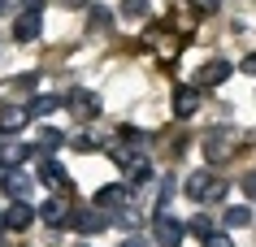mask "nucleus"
Wrapping results in <instances>:
<instances>
[{"label":"nucleus","mask_w":256,"mask_h":247,"mask_svg":"<svg viewBox=\"0 0 256 247\" xmlns=\"http://www.w3.org/2000/svg\"><path fill=\"white\" fill-rule=\"evenodd\" d=\"M40 217V208H30L26 200H18L14 208H9V213H4V226H9V230H26L30 221Z\"/></svg>","instance_id":"obj_8"},{"label":"nucleus","mask_w":256,"mask_h":247,"mask_svg":"<svg viewBox=\"0 0 256 247\" xmlns=\"http://www.w3.org/2000/svg\"><path fill=\"white\" fill-rule=\"evenodd\" d=\"M40 30H44L40 13H18V22H14V39H18V43H30V39H40Z\"/></svg>","instance_id":"obj_7"},{"label":"nucleus","mask_w":256,"mask_h":247,"mask_svg":"<svg viewBox=\"0 0 256 247\" xmlns=\"http://www.w3.org/2000/svg\"><path fill=\"white\" fill-rule=\"evenodd\" d=\"M92 26H96V30L108 26V9H100V4H96V9H92Z\"/></svg>","instance_id":"obj_22"},{"label":"nucleus","mask_w":256,"mask_h":247,"mask_svg":"<svg viewBox=\"0 0 256 247\" xmlns=\"http://www.w3.org/2000/svg\"><path fill=\"white\" fill-rule=\"evenodd\" d=\"M122 247H148V239H139V234H130V239H122Z\"/></svg>","instance_id":"obj_25"},{"label":"nucleus","mask_w":256,"mask_h":247,"mask_svg":"<svg viewBox=\"0 0 256 247\" xmlns=\"http://www.w3.org/2000/svg\"><path fill=\"white\" fill-rule=\"evenodd\" d=\"M104 226H108V217L100 213V208H87V213L74 217V230H78V234H100Z\"/></svg>","instance_id":"obj_11"},{"label":"nucleus","mask_w":256,"mask_h":247,"mask_svg":"<svg viewBox=\"0 0 256 247\" xmlns=\"http://www.w3.org/2000/svg\"><path fill=\"white\" fill-rule=\"evenodd\" d=\"M30 187H35V182H30L22 169H9V174H4V195H14V200H26Z\"/></svg>","instance_id":"obj_12"},{"label":"nucleus","mask_w":256,"mask_h":247,"mask_svg":"<svg viewBox=\"0 0 256 247\" xmlns=\"http://www.w3.org/2000/svg\"><path fill=\"white\" fill-rule=\"evenodd\" d=\"M61 143H66V135H61L56 126H44L40 130V148H61Z\"/></svg>","instance_id":"obj_17"},{"label":"nucleus","mask_w":256,"mask_h":247,"mask_svg":"<svg viewBox=\"0 0 256 247\" xmlns=\"http://www.w3.org/2000/svg\"><path fill=\"white\" fill-rule=\"evenodd\" d=\"M56 104H61L56 96H35L26 104V117H30V122H35V117H48V113H56Z\"/></svg>","instance_id":"obj_15"},{"label":"nucleus","mask_w":256,"mask_h":247,"mask_svg":"<svg viewBox=\"0 0 256 247\" xmlns=\"http://www.w3.org/2000/svg\"><path fill=\"white\" fill-rule=\"evenodd\" d=\"M243 195H248V200H256V174H248V178H243Z\"/></svg>","instance_id":"obj_23"},{"label":"nucleus","mask_w":256,"mask_h":247,"mask_svg":"<svg viewBox=\"0 0 256 247\" xmlns=\"http://www.w3.org/2000/svg\"><path fill=\"white\" fill-rule=\"evenodd\" d=\"M226 78H230V61H208V65H200V74H196V82H204V87H222Z\"/></svg>","instance_id":"obj_9"},{"label":"nucleus","mask_w":256,"mask_h":247,"mask_svg":"<svg viewBox=\"0 0 256 247\" xmlns=\"http://www.w3.org/2000/svg\"><path fill=\"white\" fill-rule=\"evenodd\" d=\"M122 9H126L130 17H144L148 13V0H122Z\"/></svg>","instance_id":"obj_19"},{"label":"nucleus","mask_w":256,"mask_h":247,"mask_svg":"<svg viewBox=\"0 0 256 247\" xmlns=\"http://www.w3.org/2000/svg\"><path fill=\"white\" fill-rule=\"evenodd\" d=\"M243 69H248V74H256V52L248 56V61H243Z\"/></svg>","instance_id":"obj_26"},{"label":"nucleus","mask_w":256,"mask_h":247,"mask_svg":"<svg viewBox=\"0 0 256 247\" xmlns=\"http://www.w3.org/2000/svg\"><path fill=\"white\" fill-rule=\"evenodd\" d=\"M44 9V0H22V13H40Z\"/></svg>","instance_id":"obj_24"},{"label":"nucleus","mask_w":256,"mask_h":247,"mask_svg":"<svg viewBox=\"0 0 256 247\" xmlns=\"http://www.w3.org/2000/svg\"><path fill=\"white\" fill-rule=\"evenodd\" d=\"M66 104H70V113H74V117H82V122H92L96 113H100V100H96L92 91H87V87H74Z\"/></svg>","instance_id":"obj_4"},{"label":"nucleus","mask_w":256,"mask_h":247,"mask_svg":"<svg viewBox=\"0 0 256 247\" xmlns=\"http://www.w3.org/2000/svg\"><path fill=\"white\" fill-rule=\"evenodd\" d=\"M0 226H4V217H0Z\"/></svg>","instance_id":"obj_29"},{"label":"nucleus","mask_w":256,"mask_h":247,"mask_svg":"<svg viewBox=\"0 0 256 247\" xmlns=\"http://www.w3.org/2000/svg\"><path fill=\"white\" fill-rule=\"evenodd\" d=\"M204 152H208V161H226L230 156V135L226 130H208L204 135Z\"/></svg>","instance_id":"obj_10"},{"label":"nucleus","mask_w":256,"mask_h":247,"mask_svg":"<svg viewBox=\"0 0 256 247\" xmlns=\"http://www.w3.org/2000/svg\"><path fill=\"white\" fill-rule=\"evenodd\" d=\"M196 104H200V91H196V87H178V91H174V113H178V117H191Z\"/></svg>","instance_id":"obj_13"},{"label":"nucleus","mask_w":256,"mask_h":247,"mask_svg":"<svg viewBox=\"0 0 256 247\" xmlns=\"http://www.w3.org/2000/svg\"><path fill=\"white\" fill-rule=\"evenodd\" d=\"M187 200L191 204H217L222 195H226V182L217 178L213 169H196V174H187Z\"/></svg>","instance_id":"obj_1"},{"label":"nucleus","mask_w":256,"mask_h":247,"mask_svg":"<svg viewBox=\"0 0 256 247\" xmlns=\"http://www.w3.org/2000/svg\"><path fill=\"white\" fill-rule=\"evenodd\" d=\"M226 230H243V226H252V208L248 204H234V208H226Z\"/></svg>","instance_id":"obj_14"},{"label":"nucleus","mask_w":256,"mask_h":247,"mask_svg":"<svg viewBox=\"0 0 256 247\" xmlns=\"http://www.w3.org/2000/svg\"><path fill=\"white\" fill-rule=\"evenodd\" d=\"M204 247H230V234H222V230H213L208 239H200Z\"/></svg>","instance_id":"obj_20"},{"label":"nucleus","mask_w":256,"mask_h":247,"mask_svg":"<svg viewBox=\"0 0 256 247\" xmlns=\"http://www.w3.org/2000/svg\"><path fill=\"white\" fill-rule=\"evenodd\" d=\"M182 234H187V226L178 217H170V213H156V221H152V239L161 247H178L182 243Z\"/></svg>","instance_id":"obj_3"},{"label":"nucleus","mask_w":256,"mask_h":247,"mask_svg":"<svg viewBox=\"0 0 256 247\" xmlns=\"http://www.w3.org/2000/svg\"><path fill=\"white\" fill-rule=\"evenodd\" d=\"M40 182H44V187H52V191H61V195L70 191V174L52 161V156H44V161H40Z\"/></svg>","instance_id":"obj_5"},{"label":"nucleus","mask_w":256,"mask_h":247,"mask_svg":"<svg viewBox=\"0 0 256 247\" xmlns=\"http://www.w3.org/2000/svg\"><path fill=\"white\" fill-rule=\"evenodd\" d=\"M61 4H66V9H78V4H87V0H61Z\"/></svg>","instance_id":"obj_27"},{"label":"nucleus","mask_w":256,"mask_h":247,"mask_svg":"<svg viewBox=\"0 0 256 247\" xmlns=\"http://www.w3.org/2000/svg\"><path fill=\"white\" fill-rule=\"evenodd\" d=\"M26 122H30L26 109H22V113H4V117H0V135H14V130H22Z\"/></svg>","instance_id":"obj_16"},{"label":"nucleus","mask_w":256,"mask_h":247,"mask_svg":"<svg viewBox=\"0 0 256 247\" xmlns=\"http://www.w3.org/2000/svg\"><path fill=\"white\" fill-rule=\"evenodd\" d=\"M187 4H191V13L208 17V13H217V4H222V0H187Z\"/></svg>","instance_id":"obj_18"},{"label":"nucleus","mask_w":256,"mask_h":247,"mask_svg":"<svg viewBox=\"0 0 256 247\" xmlns=\"http://www.w3.org/2000/svg\"><path fill=\"white\" fill-rule=\"evenodd\" d=\"M191 230L200 234V239H208V234H213V221H208V217H196V221H191Z\"/></svg>","instance_id":"obj_21"},{"label":"nucleus","mask_w":256,"mask_h":247,"mask_svg":"<svg viewBox=\"0 0 256 247\" xmlns=\"http://www.w3.org/2000/svg\"><path fill=\"white\" fill-rule=\"evenodd\" d=\"M40 221H44V226H52V230H66V226H74V208H70V200H66V195L44 200V204H40Z\"/></svg>","instance_id":"obj_2"},{"label":"nucleus","mask_w":256,"mask_h":247,"mask_svg":"<svg viewBox=\"0 0 256 247\" xmlns=\"http://www.w3.org/2000/svg\"><path fill=\"white\" fill-rule=\"evenodd\" d=\"M0 13H4V0H0Z\"/></svg>","instance_id":"obj_28"},{"label":"nucleus","mask_w":256,"mask_h":247,"mask_svg":"<svg viewBox=\"0 0 256 247\" xmlns=\"http://www.w3.org/2000/svg\"><path fill=\"white\" fill-rule=\"evenodd\" d=\"M126 200H130V187H100V191H96V208H100V213H104V208H126Z\"/></svg>","instance_id":"obj_6"}]
</instances>
